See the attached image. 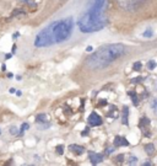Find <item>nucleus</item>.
I'll use <instances>...</instances> for the list:
<instances>
[{"mask_svg": "<svg viewBox=\"0 0 157 166\" xmlns=\"http://www.w3.org/2000/svg\"><path fill=\"white\" fill-rule=\"evenodd\" d=\"M127 53V47L120 43L106 44L103 47L98 48L95 53H92L86 59V65L90 69L99 70L104 69L108 65L114 63L120 57H123Z\"/></svg>", "mask_w": 157, "mask_h": 166, "instance_id": "obj_1", "label": "nucleus"}, {"mask_svg": "<svg viewBox=\"0 0 157 166\" xmlns=\"http://www.w3.org/2000/svg\"><path fill=\"white\" fill-rule=\"evenodd\" d=\"M106 105H107V100H104V98L99 101V103H98V106H106Z\"/></svg>", "mask_w": 157, "mask_h": 166, "instance_id": "obj_28", "label": "nucleus"}, {"mask_svg": "<svg viewBox=\"0 0 157 166\" xmlns=\"http://www.w3.org/2000/svg\"><path fill=\"white\" fill-rule=\"evenodd\" d=\"M1 70H3V71L6 70V65H5V64H3V65H1Z\"/></svg>", "mask_w": 157, "mask_h": 166, "instance_id": "obj_34", "label": "nucleus"}, {"mask_svg": "<svg viewBox=\"0 0 157 166\" xmlns=\"http://www.w3.org/2000/svg\"><path fill=\"white\" fill-rule=\"evenodd\" d=\"M129 108L128 106H124L123 107V112H122V124L124 126H128L129 124Z\"/></svg>", "mask_w": 157, "mask_h": 166, "instance_id": "obj_11", "label": "nucleus"}, {"mask_svg": "<svg viewBox=\"0 0 157 166\" xmlns=\"http://www.w3.org/2000/svg\"><path fill=\"white\" fill-rule=\"evenodd\" d=\"M19 133H20V132L17 131L16 127H11V128H10V134H12V136H17Z\"/></svg>", "mask_w": 157, "mask_h": 166, "instance_id": "obj_23", "label": "nucleus"}, {"mask_svg": "<svg viewBox=\"0 0 157 166\" xmlns=\"http://www.w3.org/2000/svg\"><path fill=\"white\" fill-rule=\"evenodd\" d=\"M107 17H104L103 15L99 17H95L90 15L87 11L82 14L77 20V26L80 28L81 32L83 33H90V32H97V31L102 30L106 27L107 25Z\"/></svg>", "mask_w": 157, "mask_h": 166, "instance_id": "obj_2", "label": "nucleus"}, {"mask_svg": "<svg viewBox=\"0 0 157 166\" xmlns=\"http://www.w3.org/2000/svg\"><path fill=\"white\" fill-rule=\"evenodd\" d=\"M119 5L127 11H135L144 0H117Z\"/></svg>", "mask_w": 157, "mask_h": 166, "instance_id": "obj_6", "label": "nucleus"}, {"mask_svg": "<svg viewBox=\"0 0 157 166\" xmlns=\"http://www.w3.org/2000/svg\"><path fill=\"white\" fill-rule=\"evenodd\" d=\"M16 49H17L16 44H14V46H12V49H11V52H12V53H15V52H16Z\"/></svg>", "mask_w": 157, "mask_h": 166, "instance_id": "obj_30", "label": "nucleus"}, {"mask_svg": "<svg viewBox=\"0 0 157 166\" xmlns=\"http://www.w3.org/2000/svg\"><path fill=\"white\" fill-rule=\"evenodd\" d=\"M22 14H25L23 10H21V9H16V10H14L12 16H17V15H22Z\"/></svg>", "mask_w": 157, "mask_h": 166, "instance_id": "obj_21", "label": "nucleus"}, {"mask_svg": "<svg viewBox=\"0 0 157 166\" xmlns=\"http://www.w3.org/2000/svg\"><path fill=\"white\" fill-rule=\"evenodd\" d=\"M145 153L149 155V156H152L155 154V145L152 143H147L145 144Z\"/></svg>", "mask_w": 157, "mask_h": 166, "instance_id": "obj_12", "label": "nucleus"}, {"mask_svg": "<svg viewBox=\"0 0 157 166\" xmlns=\"http://www.w3.org/2000/svg\"><path fill=\"white\" fill-rule=\"evenodd\" d=\"M87 121H88V124L92 126V127H97V126H101V124H102V118L96 112H92L91 115L88 116Z\"/></svg>", "mask_w": 157, "mask_h": 166, "instance_id": "obj_7", "label": "nucleus"}, {"mask_svg": "<svg viewBox=\"0 0 157 166\" xmlns=\"http://www.w3.org/2000/svg\"><path fill=\"white\" fill-rule=\"evenodd\" d=\"M144 79H143V76H138V77H134V79H132V82L133 84H138V82H141Z\"/></svg>", "mask_w": 157, "mask_h": 166, "instance_id": "obj_24", "label": "nucleus"}, {"mask_svg": "<svg viewBox=\"0 0 157 166\" xmlns=\"http://www.w3.org/2000/svg\"><path fill=\"white\" fill-rule=\"evenodd\" d=\"M69 150L76 155H81V154H83V151H85V148L81 147V145H77V144H71L69 147Z\"/></svg>", "mask_w": 157, "mask_h": 166, "instance_id": "obj_10", "label": "nucleus"}, {"mask_svg": "<svg viewBox=\"0 0 157 166\" xmlns=\"http://www.w3.org/2000/svg\"><path fill=\"white\" fill-rule=\"evenodd\" d=\"M20 1H22V3H26V4H27V3L30 1V0H20Z\"/></svg>", "mask_w": 157, "mask_h": 166, "instance_id": "obj_36", "label": "nucleus"}, {"mask_svg": "<svg viewBox=\"0 0 157 166\" xmlns=\"http://www.w3.org/2000/svg\"><path fill=\"white\" fill-rule=\"evenodd\" d=\"M92 49H93V48L91 47V46H88V47L86 48V50H87V52H92Z\"/></svg>", "mask_w": 157, "mask_h": 166, "instance_id": "obj_32", "label": "nucleus"}, {"mask_svg": "<svg viewBox=\"0 0 157 166\" xmlns=\"http://www.w3.org/2000/svg\"><path fill=\"white\" fill-rule=\"evenodd\" d=\"M90 161L92 165H97L99 163L103 161V155L102 154H97V153H92L90 151Z\"/></svg>", "mask_w": 157, "mask_h": 166, "instance_id": "obj_8", "label": "nucleus"}, {"mask_svg": "<svg viewBox=\"0 0 157 166\" xmlns=\"http://www.w3.org/2000/svg\"><path fill=\"white\" fill-rule=\"evenodd\" d=\"M36 122H37V123L47 122V115H45V113H39V115H37V116H36Z\"/></svg>", "mask_w": 157, "mask_h": 166, "instance_id": "obj_15", "label": "nucleus"}, {"mask_svg": "<svg viewBox=\"0 0 157 166\" xmlns=\"http://www.w3.org/2000/svg\"><path fill=\"white\" fill-rule=\"evenodd\" d=\"M88 134V128H86V131H83V132H81V136L83 137V136H87Z\"/></svg>", "mask_w": 157, "mask_h": 166, "instance_id": "obj_29", "label": "nucleus"}, {"mask_svg": "<svg viewBox=\"0 0 157 166\" xmlns=\"http://www.w3.org/2000/svg\"><path fill=\"white\" fill-rule=\"evenodd\" d=\"M30 128V124L28 123H22V126H21V133H23L25 131H27V129Z\"/></svg>", "mask_w": 157, "mask_h": 166, "instance_id": "obj_22", "label": "nucleus"}, {"mask_svg": "<svg viewBox=\"0 0 157 166\" xmlns=\"http://www.w3.org/2000/svg\"><path fill=\"white\" fill-rule=\"evenodd\" d=\"M151 107H152L155 113H157V98H154V100L151 101Z\"/></svg>", "mask_w": 157, "mask_h": 166, "instance_id": "obj_20", "label": "nucleus"}, {"mask_svg": "<svg viewBox=\"0 0 157 166\" xmlns=\"http://www.w3.org/2000/svg\"><path fill=\"white\" fill-rule=\"evenodd\" d=\"M53 33H54V39L55 43L64 42L70 37L72 27H74V21L72 17H67L64 20H59V21L53 22Z\"/></svg>", "mask_w": 157, "mask_h": 166, "instance_id": "obj_3", "label": "nucleus"}, {"mask_svg": "<svg viewBox=\"0 0 157 166\" xmlns=\"http://www.w3.org/2000/svg\"><path fill=\"white\" fill-rule=\"evenodd\" d=\"M141 69H143V63H141V62H135V63L133 64V70L134 71H140Z\"/></svg>", "mask_w": 157, "mask_h": 166, "instance_id": "obj_16", "label": "nucleus"}, {"mask_svg": "<svg viewBox=\"0 0 157 166\" xmlns=\"http://www.w3.org/2000/svg\"><path fill=\"white\" fill-rule=\"evenodd\" d=\"M129 142L127 140V138L124 137H119L117 136L114 138V148H118V147H128Z\"/></svg>", "mask_w": 157, "mask_h": 166, "instance_id": "obj_9", "label": "nucleus"}, {"mask_svg": "<svg viewBox=\"0 0 157 166\" xmlns=\"http://www.w3.org/2000/svg\"><path fill=\"white\" fill-rule=\"evenodd\" d=\"M150 126V119L147 117H143L140 119V123H139V127L143 129V131H146V128Z\"/></svg>", "mask_w": 157, "mask_h": 166, "instance_id": "obj_13", "label": "nucleus"}, {"mask_svg": "<svg viewBox=\"0 0 157 166\" xmlns=\"http://www.w3.org/2000/svg\"><path fill=\"white\" fill-rule=\"evenodd\" d=\"M53 26H54V24H50L49 26H47L45 28H43L37 36H36V39H34L36 47L44 48V47H49V46L55 43L54 33H53Z\"/></svg>", "mask_w": 157, "mask_h": 166, "instance_id": "obj_4", "label": "nucleus"}, {"mask_svg": "<svg viewBox=\"0 0 157 166\" xmlns=\"http://www.w3.org/2000/svg\"><path fill=\"white\" fill-rule=\"evenodd\" d=\"M128 94H129L130 97H132V101H133L134 105L138 106V105H139V96H138L136 92H135V91H129Z\"/></svg>", "mask_w": 157, "mask_h": 166, "instance_id": "obj_14", "label": "nucleus"}, {"mask_svg": "<svg viewBox=\"0 0 157 166\" xmlns=\"http://www.w3.org/2000/svg\"><path fill=\"white\" fill-rule=\"evenodd\" d=\"M55 151H56V154H58V155H63V154H64V145H56Z\"/></svg>", "mask_w": 157, "mask_h": 166, "instance_id": "obj_17", "label": "nucleus"}, {"mask_svg": "<svg viewBox=\"0 0 157 166\" xmlns=\"http://www.w3.org/2000/svg\"><path fill=\"white\" fill-rule=\"evenodd\" d=\"M114 150H116L114 148H108V149L106 150V155H111V154L114 151Z\"/></svg>", "mask_w": 157, "mask_h": 166, "instance_id": "obj_27", "label": "nucleus"}, {"mask_svg": "<svg viewBox=\"0 0 157 166\" xmlns=\"http://www.w3.org/2000/svg\"><path fill=\"white\" fill-rule=\"evenodd\" d=\"M15 92H16V89L11 87V89H10V94H15Z\"/></svg>", "mask_w": 157, "mask_h": 166, "instance_id": "obj_31", "label": "nucleus"}, {"mask_svg": "<svg viewBox=\"0 0 157 166\" xmlns=\"http://www.w3.org/2000/svg\"><path fill=\"white\" fill-rule=\"evenodd\" d=\"M5 58H6V59H10V58H11V54H6V55H5Z\"/></svg>", "mask_w": 157, "mask_h": 166, "instance_id": "obj_35", "label": "nucleus"}, {"mask_svg": "<svg viewBox=\"0 0 157 166\" xmlns=\"http://www.w3.org/2000/svg\"><path fill=\"white\" fill-rule=\"evenodd\" d=\"M152 35H154V32H152V30H146L145 31V32L143 33V36H144V37H146V38H150V37H152Z\"/></svg>", "mask_w": 157, "mask_h": 166, "instance_id": "obj_19", "label": "nucleus"}, {"mask_svg": "<svg viewBox=\"0 0 157 166\" xmlns=\"http://www.w3.org/2000/svg\"><path fill=\"white\" fill-rule=\"evenodd\" d=\"M106 6H107V0H92V5L87 10V12L95 17H99L103 15Z\"/></svg>", "mask_w": 157, "mask_h": 166, "instance_id": "obj_5", "label": "nucleus"}, {"mask_svg": "<svg viewBox=\"0 0 157 166\" xmlns=\"http://www.w3.org/2000/svg\"><path fill=\"white\" fill-rule=\"evenodd\" d=\"M116 161H117V163H123V161H124V155H123V154H119L118 156L116 158Z\"/></svg>", "mask_w": 157, "mask_h": 166, "instance_id": "obj_25", "label": "nucleus"}, {"mask_svg": "<svg viewBox=\"0 0 157 166\" xmlns=\"http://www.w3.org/2000/svg\"><path fill=\"white\" fill-rule=\"evenodd\" d=\"M144 165H145V166H151L152 164H151L150 161H146V163H144Z\"/></svg>", "mask_w": 157, "mask_h": 166, "instance_id": "obj_33", "label": "nucleus"}, {"mask_svg": "<svg viewBox=\"0 0 157 166\" xmlns=\"http://www.w3.org/2000/svg\"><path fill=\"white\" fill-rule=\"evenodd\" d=\"M156 65H157V64H156L155 60H149V62H147V69H149V70H154V69L156 68Z\"/></svg>", "mask_w": 157, "mask_h": 166, "instance_id": "obj_18", "label": "nucleus"}, {"mask_svg": "<svg viewBox=\"0 0 157 166\" xmlns=\"http://www.w3.org/2000/svg\"><path fill=\"white\" fill-rule=\"evenodd\" d=\"M138 161V158L136 156H130V160H129V164H135V163H136Z\"/></svg>", "mask_w": 157, "mask_h": 166, "instance_id": "obj_26", "label": "nucleus"}]
</instances>
